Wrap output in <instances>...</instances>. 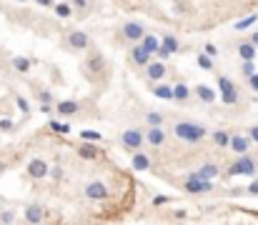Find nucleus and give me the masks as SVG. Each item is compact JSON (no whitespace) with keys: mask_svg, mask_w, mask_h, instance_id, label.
I'll return each mask as SVG.
<instances>
[{"mask_svg":"<svg viewBox=\"0 0 258 225\" xmlns=\"http://www.w3.org/2000/svg\"><path fill=\"white\" fill-rule=\"evenodd\" d=\"M18 220V213L13 208H3L0 210V223H15Z\"/></svg>","mask_w":258,"mask_h":225,"instance_id":"nucleus-34","label":"nucleus"},{"mask_svg":"<svg viewBox=\"0 0 258 225\" xmlns=\"http://www.w3.org/2000/svg\"><path fill=\"white\" fill-rule=\"evenodd\" d=\"M80 140H93V143H100L103 135L95 133V130H80Z\"/></svg>","mask_w":258,"mask_h":225,"instance_id":"nucleus-35","label":"nucleus"},{"mask_svg":"<svg viewBox=\"0 0 258 225\" xmlns=\"http://www.w3.org/2000/svg\"><path fill=\"white\" fill-rule=\"evenodd\" d=\"M241 73H243V78L253 75V73H256V63H253V60H243V65H241Z\"/></svg>","mask_w":258,"mask_h":225,"instance_id":"nucleus-37","label":"nucleus"},{"mask_svg":"<svg viewBox=\"0 0 258 225\" xmlns=\"http://www.w3.org/2000/svg\"><path fill=\"white\" fill-rule=\"evenodd\" d=\"M38 103L40 105H55V98L50 90H38Z\"/></svg>","mask_w":258,"mask_h":225,"instance_id":"nucleus-33","label":"nucleus"},{"mask_svg":"<svg viewBox=\"0 0 258 225\" xmlns=\"http://www.w3.org/2000/svg\"><path fill=\"white\" fill-rule=\"evenodd\" d=\"M48 128H50L55 135H68V133L73 130V128H70V123H68L66 118H60V120H50V123H48Z\"/></svg>","mask_w":258,"mask_h":225,"instance_id":"nucleus-28","label":"nucleus"},{"mask_svg":"<svg viewBox=\"0 0 258 225\" xmlns=\"http://www.w3.org/2000/svg\"><path fill=\"white\" fill-rule=\"evenodd\" d=\"M25 175L30 180H46L50 175V165L48 160H43V158H33V160L25 165Z\"/></svg>","mask_w":258,"mask_h":225,"instance_id":"nucleus-12","label":"nucleus"},{"mask_svg":"<svg viewBox=\"0 0 258 225\" xmlns=\"http://www.w3.org/2000/svg\"><path fill=\"white\" fill-rule=\"evenodd\" d=\"M145 145L148 148H156L161 150L168 140V133H165V125H145Z\"/></svg>","mask_w":258,"mask_h":225,"instance_id":"nucleus-9","label":"nucleus"},{"mask_svg":"<svg viewBox=\"0 0 258 225\" xmlns=\"http://www.w3.org/2000/svg\"><path fill=\"white\" fill-rule=\"evenodd\" d=\"M190 95H193V88H188L186 83H176V85H173V103L186 105V103L190 100Z\"/></svg>","mask_w":258,"mask_h":225,"instance_id":"nucleus-20","label":"nucleus"},{"mask_svg":"<svg viewBox=\"0 0 258 225\" xmlns=\"http://www.w3.org/2000/svg\"><path fill=\"white\" fill-rule=\"evenodd\" d=\"M118 145H120L125 153L143 150V145H145V133H143L141 128H125V130H120V135H118Z\"/></svg>","mask_w":258,"mask_h":225,"instance_id":"nucleus-4","label":"nucleus"},{"mask_svg":"<svg viewBox=\"0 0 258 225\" xmlns=\"http://www.w3.org/2000/svg\"><path fill=\"white\" fill-rule=\"evenodd\" d=\"M165 202H168L165 195H156V198H153V205H165Z\"/></svg>","mask_w":258,"mask_h":225,"instance_id":"nucleus-45","label":"nucleus"},{"mask_svg":"<svg viewBox=\"0 0 258 225\" xmlns=\"http://www.w3.org/2000/svg\"><path fill=\"white\" fill-rule=\"evenodd\" d=\"M251 145H253V140L248 138V133H246V135H243V133H231V145H228V150H233L235 155L248 153Z\"/></svg>","mask_w":258,"mask_h":225,"instance_id":"nucleus-14","label":"nucleus"},{"mask_svg":"<svg viewBox=\"0 0 258 225\" xmlns=\"http://www.w3.org/2000/svg\"><path fill=\"white\" fill-rule=\"evenodd\" d=\"M256 173H258V160H256V158H251L248 153L238 155L231 163V168H228V175L231 178H235V175H256Z\"/></svg>","mask_w":258,"mask_h":225,"instance_id":"nucleus-5","label":"nucleus"},{"mask_svg":"<svg viewBox=\"0 0 258 225\" xmlns=\"http://www.w3.org/2000/svg\"><path fill=\"white\" fill-rule=\"evenodd\" d=\"M248 40L256 45V48H258V30H256V33H251V38H248Z\"/></svg>","mask_w":258,"mask_h":225,"instance_id":"nucleus-47","label":"nucleus"},{"mask_svg":"<svg viewBox=\"0 0 258 225\" xmlns=\"http://www.w3.org/2000/svg\"><path fill=\"white\" fill-rule=\"evenodd\" d=\"M181 190L186 195H206V193L213 190V180H206V178H198V175H188L183 180Z\"/></svg>","mask_w":258,"mask_h":225,"instance_id":"nucleus-8","label":"nucleus"},{"mask_svg":"<svg viewBox=\"0 0 258 225\" xmlns=\"http://www.w3.org/2000/svg\"><path fill=\"white\" fill-rule=\"evenodd\" d=\"M203 53H208L211 58H216V55H218V48H216L213 43H206V45H203Z\"/></svg>","mask_w":258,"mask_h":225,"instance_id":"nucleus-40","label":"nucleus"},{"mask_svg":"<svg viewBox=\"0 0 258 225\" xmlns=\"http://www.w3.org/2000/svg\"><path fill=\"white\" fill-rule=\"evenodd\" d=\"M10 65H13V70L15 73H30V68H33V60L30 58H25V55H15L13 60H10Z\"/></svg>","mask_w":258,"mask_h":225,"instance_id":"nucleus-24","label":"nucleus"},{"mask_svg":"<svg viewBox=\"0 0 258 225\" xmlns=\"http://www.w3.org/2000/svg\"><path fill=\"white\" fill-rule=\"evenodd\" d=\"M193 95H196L201 103H206V105H213V103L218 100L216 90H213L211 85H206V83H201V85H196V88H193Z\"/></svg>","mask_w":258,"mask_h":225,"instance_id":"nucleus-16","label":"nucleus"},{"mask_svg":"<svg viewBox=\"0 0 258 225\" xmlns=\"http://www.w3.org/2000/svg\"><path fill=\"white\" fill-rule=\"evenodd\" d=\"M143 123L145 125H165V115L158 110H148L145 115H143Z\"/></svg>","mask_w":258,"mask_h":225,"instance_id":"nucleus-29","label":"nucleus"},{"mask_svg":"<svg viewBox=\"0 0 258 225\" xmlns=\"http://www.w3.org/2000/svg\"><path fill=\"white\" fill-rule=\"evenodd\" d=\"M35 3H38L40 8H50V10H53V5H55V0H35Z\"/></svg>","mask_w":258,"mask_h":225,"instance_id":"nucleus-44","label":"nucleus"},{"mask_svg":"<svg viewBox=\"0 0 258 225\" xmlns=\"http://www.w3.org/2000/svg\"><path fill=\"white\" fill-rule=\"evenodd\" d=\"M196 63H198V68H203V70H213V58L208 53H198Z\"/></svg>","mask_w":258,"mask_h":225,"instance_id":"nucleus-32","label":"nucleus"},{"mask_svg":"<svg viewBox=\"0 0 258 225\" xmlns=\"http://www.w3.org/2000/svg\"><path fill=\"white\" fill-rule=\"evenodd\" d=\"M103 73H105V58L100 50H88L83 65H80V75L88 80V83H98L103 80Z\"/></svg>","mask_w":258,"mask_h":225,"instance_id":"nucleus-2","label":"nucleus"},{"mask_svg":"<svg viewBox=\"0 0 258 225\" xmlns=\"http://www.w3.org/2000/svg\"><path fill=\"white\" fill-rule=\"evenodd\" d=\"M246 193H248V195H258V180H253V183L246 188Z\"/></svg>","mask_w":258,"mask_h":225,"instance_id":"nucleus-43","label":"nucleus"},{"mask_svg":"<svg viewBox=\"0 0 258 225\" xmlns=\"http://www.w3.org/2000/svg\"><path fill=\"white\" fill-rule=\"evenodd\" d=\"M156 55H158L161 60H168V58H170V55H173V53H170V50H165V48H163V45H161V48H158V53H156Z\"/></svg>","mask_w":258,"mask_h":225,"instance_id":"nucleus-42","label":"nucleus"},{"mask_svg":"<svg viewBox=\"0 0 258 225\" xmlns=\"http://www.w3.org/2000/svg\"><path fill=\"white\" fill-rule=\"evenodd\" d=\"M256 45L251 43V40H243V43H238V58L241 60H256Z\"/></svg>","mask_w":258,"mask_h":225,"instance_id":"nucleus-26","label":"nucleus"},{"mask_svg":"<svg viewBox=\"0 0 258 225\" xmlns=\"http://www.w3.org/2000/svg\"><path fill=\"white\" fill-rule=\"evenodd\" d=\"M128 58H131V63L136 68H145L150 60H153V53H150L145 45L138 40V43H131V50H128Z\"/></svg>","mask_w":258,"mask_h":225,"instance_id":"nucleus-11","label":"nucleus"},{"mask_svg":"<svg viewBox=\"0 0 258 225\" xmlns=\"http://www.w3.org/2000/svg\"><path fill=\"white\" fill-rule=\"evenodd\" d=\"M248 138H251L253 143H258V125H251V128H248Z\"/></svg>","mask_w":258,"mask_h":225,"instance_id":"nucleus-41","label":"nucleus"},{"mask_svg":"<svg viewBox=\"0 0 258 225\" xmlns=\"http://www.w3.org/2000/svg\"><path fill=\"white\" fill-rule=\"evenodd\" d=\"M80 108H83V105H80L78 100H60V103H55V110H58L60 118H73V115H78Z\"/></svg>","mask_w":258,"mask_h":225,"instance_id":"nucleus-17","label":"nucleus"},{"mask_svg":"<svg viewBox=\"0 0 258 225\" xmlns=\"http://www.w3.org/2000/svg\"><path fill=\"white\" fill-rule=\"evenodd\" d=\"M0 130H13V120H0Z\"/></svg>","mask_w":258,"mask_h":225,"instance_id":"nucleus-46","label":"nucleus"},{"mask_svg":"<svg viewBox=\"0 0 258 225\" xmlns=\"http://www.w3.org/2000/svg\"><path fill=\"white\" fill-rule=\"evenodd\" d=\"M63 48L68 53H88L93 48V40L85 30H68L63 38Z\"/></svg>","mask_w":258,"mask_h":225,"instance_id":"nucleus-3","label":"nucleus"},{"mask_svg":"<svg viewBox=\"0 0 258 225\" xmlns=\"http://www.w3.org/2000/svg\"><path fill=\"white\" fill-rule=\"evenodd\" d=\"M216 85H218V93H221V100H223V105H235V103L241 100L238 85H235V83H233L228 75H218Z\"/></svg>","mask_w":258,"mask_h":225,"instance_id":"nucleus-6","label":"nucleus"},{"mask_svg":"<svg viewBox=\"0 0 258 225\" xmlns=\"http://www.w3.org/2000/svg\"><path fill=\"white\" fill-rule=\"evenodd\" d=\"M98 145L93 140H80V148H78V155L83 158V160H95L98 158Z\"/></svg>","mask_w":258,"mask_h":225,"instance_id":"nucleus-21","label":"nucleus"},{"mask_svg":"<svg viewBox=\"0 0 258 225\" xmlns=\"http://www.w3.org/2000/svg\"><path fill=\"white\" fill-rule=\"evenodd\" d=\"M53 13H55L60 20H68L75 10H73V5H70V3H55V5H53Z\"/></svg>","mask_w":258,"mask_h":225,"instance_id":"nucleus-30","label":"nucleus"},{"mask_svg":"<svg viewBox=\"0 0 258 225\" xmlns=\"http://www.w3.org/2000/svg\"><path fill=\"white\" fill-rule=\"evenodd\" d=\"M23 218H25V223L38 225V223L46 220V208H43L40 202H30V205L25 208V213H23Z\"/></svg>","mask_w":258,"mask_h":225,"instance_id":"nucleus-15","label":"nucleus"},{"mask_svg":"<svg viewBox=\"0 0 258 225\" xmlns=\"http://www.w3.org/2000/svg\"><path fill=\"white\" fill-rule=\"evenodd\" d=\"M145 78L150 80V83H158V80H165L168 78V65H165V60H150L148 65H145Z\"/></svg>","mask_w":258,"mask_h":225,"instance_id":"nucleus-13","label":"nucleus"},{"mask_svg":"<svg viewBox=\"0 0 258 225\" xmlns=\"http://www.w3.org/2000/svg\"><path fill=\"white\" fill-rule=\"evenodd\" d=\"M0 13H3V3H0Z\"/></svg>","mask_w":258,"mask_h":225,"instance_id":"nucleus-49","label":"nucleus"},{"mask_svg":"<svg viewBox=\"0 0 258 225\" xmlns=\"http://www.w3.org/2000/svg\"><path fill=\"white\" fill-rule=\"evenodd\" d=\"M170 133L176 135L181 143H188V145H198L208 138V128L198 120H190V118H183V120H176Z\"/></svg>","mask_w":258,"mask_h":225,"instance_id":"nucleus-1","label":"nucleus"},{"mask_svg":"<svg viewBox=\"0 0 258 225\" xmlns=\"http://www.w3.org/2000/svg\"><path fill=\"white\" fill-rule=\"evenodd\" d=\"M211 140H213V145H216V148H228L231 145V133L223 130V128H218V130H213Z\"/></svg>","mask_w":258,"mask_h":225,"instance_id":"nucleus-25","label":"nucleus"},{"mask_svg":"<svg viewBox=\"0 0 258 225\" xmlns=\"http://www.w3.org/2000/svg\"><path fill=\"white\" fill-rule=\"evenodd\" d=\"M145 25L141 20H125L123 25H120V38L125 40V43H138L143 35H145Z\"/></svg>","mask_w":258,"mask_h":225,"instance_id":"nucleus-10","label":"nucleus"},{"mask_svg":"<svg viewBox=\"0 0 258 225\" xmlns=\"http://www.w3.org/2000/svg\"><path fill=\"white\" fill-rule=\"evenodd\" d=\"M15 3H28V0H15Z\"/></svg>","mask_w":258,"mask_h":225,"instance_id":"nucleus-48","label":"nucleus"},{"mask_svg":"<svg viewBox=\"0 0 258 225\" xmlns=\"http://www.w3.org/2000/svg\"><path fill=\"white\" fill-rule=\"evenodd\" d=\"M131 168H133L136 173H145V170L150 168V158H148V153H143V150L131 153Z\"/></svg>","mask_w":258,"mask_h":225,"instance_id":"nucleus-19","label":"nucleus"},{"mask_svg":"<svg viewBox=\"0 0 258 225\" xmlns=\"http://www.w3.org/2000/svg\"><path fill=\"white\" fill-rule=\"evenodd\" d=\"M150 93L161 100H173V85L165 83V80H158V83H150Z\"/></svg>","mask_w":258,"mask_h":225,"instance_id":"nucleus-18","label":"nucleus"},{"mask_svg":"<svg viewBox=\"0 0 258 225\" xmlns=\"http://www.w3.org/2000/svg\"><path fill=\"white\" fill-rule=\"evenodd\" d=\"M246 80H248V88L253 90V93H258V73H253V75H248Z\"/></svg>","mask_w":258,"mask_h":225,"instance_id":"nucleus-39","label":"nucleus"},{"mask_svg":"<svg viewBox=\"0 0 258 225\" xmlns=\"http://www.w3.org/2000/svg\"><path fill=\"white\" fill-rule=\"evenodd\" d=\"M83 195L91 202H103V200L111 198V188H108L105 180H91V183L83 185Z\"/></svg>","mask_w":258,"mask_h":225,"instance_id":"nucleus-7","label":"nucleus"},{"mask_svg":"<svg viewBox=\"0 0 258 225\" xmlns=\"http://www.w3.org/2000/svg\"><path fill=\"white\" fill-rule=\"evenodd\" d=\"M141 43L145 45V48H148L150 53L156 55V53H158V48H161V35H156V33H148V30H145V35L141 38Z\"/></svg>","mask_w":258,"mask_h":225,"instance_id":"nucleus-27","label":"nucleus"},{"mask_svg":"<svg viewBox=\"0 0 258 225\" xmlns=\"http://www.w3.org/2000/svg\"><path fill=\"white\" fill-rule=\"evenodd\" d=\"M161 45H163V48H165V50H170V53H173V55L183 50V45H181L178 35H173V33H163V35H161Z\"/></svg>","mask_w":258,"mask_h":225,"instance_id":"nucleus-22","label":"nucleus"},{"mask_svg":"<svg viewBox=\"0 0 258 225\" xmlns=\"http://www.w3.org/2000/svg\"><path fill=\"white\" fill-rule=\"evenodd\" d=\"M15 105H18V110L23 112V115H28V112H30V103L23 95H15Z\"/></svg>","mask_w":258,"mask_h":225,"instance_id":"nucleus-36","label":"nucleus"},{"mask_svg":"<svg viewBox=\"0 0 258 225\" xmlns=\"http://www.w3.org/2000/svg\"><path fill=\"white\" fill-rule=\"evenodd\" d=\"M70 5H73L75 13H85L88 10V0H70Z\"/></svg>","mask_w":258,"mask_h":225,"instance_id":"nucleus-38","label":"nucleus"},{"mask_svg":"<svg viewBox=\"0 0 258 225\" xmlns=\"http://www.w3.org/2000/svg\"><path fill=\"white\" fill-rule=\"evenodd\" d=\"M193 175H198V178H206V180H216L218 175H221V168L216 165V163H203Z\"/></svg>","mask_w":258,"mask_h":225,"instance_id":"nucleus-23","label":"nucleus"},{"mask_svg":"<svg viewBox=\"0 0 258 225\" xmlns=\"http://www.w3.org/2000/svg\"><path fill=\"white\" fill-rule=\"evenodd\" d=\"M258 20V15H248V18H243V20H235L233 22V30H238V33H243V30H248L253 22Z\"/></svg>","mask_w":258,"mask_h":225,"instance_id":"nucleus-31","label":"nucleus"}]
</instances>
